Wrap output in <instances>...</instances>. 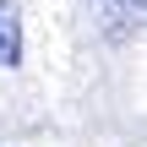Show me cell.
<instances>
[{
  "instance_id": "6da1fadb",
  "label": "cell",
  "mask_w": 147,
  "mask_h": 147,
  "mask_svg": "<svg viewBox=\"0 0 147 147\" xmlns=\"http://www.w3.org/2000/svg\"><path fill=\"white\" fill-rule=\"evenodd\" d=\"M98 11H104L109 38H131V33H142V11H147V0H98Z\"/></svg>"
},
{
  "instance_id": "7a4b0ae2",
  "label": "cell",
  "mask_w": 147,
  "mask_h": 147,
  "mask_svg": "<svg viewBox=\"0 0 147 147\" xmlns=\"http://www.w3.org/2000/svg\"><path fill=\"white\" fill-rule=\"evenodd\" d=\"M0 65H22V16L11 0H0Z\"/></svg>"
}]
</instances>
